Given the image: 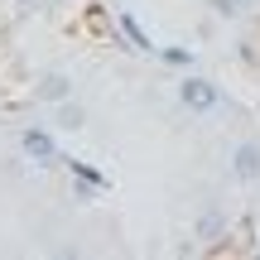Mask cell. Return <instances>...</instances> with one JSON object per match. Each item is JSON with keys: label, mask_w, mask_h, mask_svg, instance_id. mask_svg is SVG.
<instances>
[{"label": "cell", "mask_w": 260, "mask_h": 260, "mask_svg": "<svg viewBox=\"0 0 260 260\" xmlns=\"http://www.w3.org/2000/svg\"><path fill=\"white\" fill-rule=\"evenodd\" d=\"M58 125L77 130V125H82V111H77V106H63V116H58Z\"/></svg>", "instance_id": "cell-6"}, {"label": "cell", "mask_w": 260, "mask_h": 260, "mask_svg": "<svg viewBox=\"0 0 260 260\" xmlns=\"http://www.w3.org/2000/svg\"><path fill=\"white\" fill-rule=\"evenodd\" d=\"M198 236H203V241L222 236V212H217V207H207V212H203V222H198Z\"/></svg>", "instance_id": "cell-5"}, {"label": "cell", "mask_w": 260, "mask_h": 260, "mask_svg": "<svg viewBox=\"0 0 260 260\" xmlns=\"http://www.w3.org/2000/svg\"><path fill=\"white\" fill-rule=\"evenodd\" d=\"M24 154L29 159H53V135H44V130H24Z\"/></svg>", "instance_id": "cell-4"}, {"label": "cell", "mask_w": 260, "mask_h": 260, "mask_svg": "<svg viewBox=\"0 0 260 260\" xmlns=\"http://www.w3.org/2000/svg\"><path fill=\"white\" fill-rule=\"evenodd\" d=\"M232 169H236V178H241V183H251V178L260 174V145H255V140L236 145V154H232Z\"/></svg>", "instance_id": "cell-2"}, {"label": "cell", "mask_w": 260, "mask_h": 260, "mask_svg": "<svg viewBox=\"0 0 260 260\" xmlns=\"http://www.w3.org/2000/svg\"><path fill=\"white\" fill-rule=\"evenodd\" d=\"M178 102H183L188 111H212L217 106V87L207 82V77H188V82L178 87Z\"/></svg>", "instance_id": "cell-1"}, {"label": "cell", "mask_w": 260, "mask_h": 260, "mask_svg": "<svg viewBox=\"0 0 260 260\" xmlns=\"http://www.w3.org/2000/svg\"><path fill=\"white\" fill-rule=\"evenodd\" d=\"M34 92H39V102H68L73 82H68L63 73H44V77H39V87H34Z\"/></svg>", "instance_id": "cell-3"}]
</instances>
